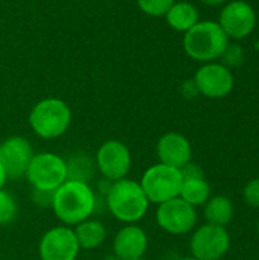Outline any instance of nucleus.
<instances>
[{
	"mask_svg": "<svg viewBox=\"0 0 259 260\" xmlns=\"http://www.w3.org/2000/svg\"><path fill=\"white\" fill-rule=\"evenodd\" d=\"M50 207L63 225L75 227L93 216L98 195L89 183L67 180L53 192Z\"/></svg>",
	"mask_w": 259,
	"mask_h": 260,
	"instance_id": "f257e3e1",
	"label": "nucleus"
},
{
	"mask_svg": "<svg viewBox=\"0 0 259 260\" xmlns=\"http://www.w3.org/2000/svg\"><path fill=\"white\" fill-rule=\"evenodd\" d=\"M104 203L108 212L124 224L139 222L150 207V201L139 181L128 177L110 184L104 195Z\"/></svg>",
	"mask_w": 259,
	"mask_h": 260,
	"instance_id": "f03ea898",
	"label": "nucleus"
},
{
	"mask_svg": "<svg viewBox=\"0 0 259 260\" xmlns=\"http://www.w3.org/2000/svg\"><path fill=\"white\" fill-rule=\"evenodd\" d=\"M229 44L227 35L217 21H198L183 37V49L191 59L198 62H212L221 58Z\"/></svg>",
	"mask_w": 259,
	"mask_h": 260,
	"instance_id": "7ed1b4c3",
	"label": "nucleus"
},
{
	"mask_svg": "<svg viewBox=\"0 0 259 260\" xmlns=\"http://www.w3.org/2000/svg\"><path fill=\"white\" fill-rule=\"evenodd\" d=\"M72 123L70 107L60 98H46L37 102L29 113L31 129L44 140H53L66 134Z\"/></svg>",
	"mask_w": 259,
	"mask_h": 260,
	"instance_id": "20e7f679",
	"label": "nucleus"
},
{
	"mask_svg": "<svg viewBox=\"0 0 259 260\" xmlns=\"http://www.w3.org/2000/svg\"><path fill=\"white\" fill-rule=\"evenodd\" d=\"M24 178L35 190L55 192L67 177L66 160L55 152H38L34 154Z\"/></svg>",
	"mask_w": 259,
	"mask_h": 260,
	"instance_id": "39448f33",
	"label": "nucleus"
},
{
	"mask_svg": "<svg viewBox=\"0 0 259 260\" xmlns=\"http://www.w3.org/2000/svg\"><path fill=\"white\" fill-rule=\"evenodd\" d=\"M182 181L183 177L180 169L156 163L142 174L139 184L145 192L150 204L153 203L159 206L179 197Z\"/></svg>",
	"mask_w": 259,
	"mask_h": 260,
	"instance_id": "423d86ee",
	"label": "nucleus"
},
{
	"mask_svg": "<svg viewBox=\"0 0 259 260\" xmlns=\"http://www.w3.org/2000/svg\"><path fill=\"white\" fill-rule=\"evenodd\" d=\"M231 248V235L226 227L203 224L195 227L189 241L191 256L197 260L223 259Z\"/></svg>",
	"mask_w": 259,
	"mask_h": 260,
	"instance_id": "0eeeda50",
	"label": "nucleus"
},
{
	"mask_svg": "<svg viewBox=\"0 0 259 260\" xmlns=\"http://www.w3.org/2000/svg\"><path fill=\"white\" fill-rule=\"evenodd\" d=\"M95 166L101 174L102 180L108 183L127 178L131 169V152L130 148L116 139L104 142L95 154Z\"/></svg>",
	"mask_w": 259,
	"mask_h": 260,
	"instance_id": "6e6552de",
	"label": "nucleus"
},
{
	"mask_svg": "<svg viewBox=\"0 0 259 260\" xmlns=\"http://www.w3.org/2000/svg\"><path fill=\"white\" fill-rule=\"evenodd\" d=\"M197 210L182 198H174L157 206L156 222L168 235L183 236L197 227Z\"/></svg>",
	"mask_w": 259,
	"mask_h": 260,
	"instance_id": "1a4fd4ad",
	"label": "nucleus"
},
{
	"mask_svg": "<svg viewBox=\"0 0 259 260\" xmlns=\"http://www.w3.org/2000/svg\"><path fill=\"white\" fill-rule=\"evenodd\" d=\"M217 23L229 40L238 41L253 32L256 26V12L246 0H231L223 6Z\"/></svg>",
	"mask_w": 259,
	"mask_h": 260,
	"instance_id": "9d476101",
	"label": "nucleus"
},
{
	"mask_svg": "<svg viewBox=\"0 0 259 260\" xmlns=\"http://www.w3.org/2000/svg\"><path fill=\"white\" fill-rule=\"evenodd\" d=\"M79 251L73 227L63 224L49 229L38 242V256L41 260H76Z\"/></svg>",
	"mask_w": 259,
	"mask_h": 260,
	"instance_id": "9b49d317",
	"label": "nucleus"
},
{
	"mask_svg": "<svg viewBox=\"0 0 259 260\" xmlns=\"http://www.w3.org/2000/svg\"><path fill=\"white\" fill-rule=\"evenodd\" d=\"M200 94L209 99H221L232 93L235 78L232 70L223 62H205L194 76Z\"/></svg>",
	"mask_w": 259,
	"mask_h": 260,
	"instance_id": "f8f14e48",
	"label": "nucleus"
},
{
	"mask_svg": "<svg viewBox=\"0 0 259 260\" xmlns=\"http://www.w3.org/2000/svg\"><path fill=\"white\" fill-rule=\"evenodd\" d=\"M32 157V145L21 136H11L0 143V163L8 180L24 178Z\"/></svg>",
	"mask_w": 259,
	"mask_h": 260,
	"instance_id": "ddd939ff",
	"label": "nucleus"
},
{
	"mask_svg": "<svg viewBox=\"0 0 259 260\" xmlns=\"http://www.w3.org/2000/svg\"><path fill=\"white\" fill-rule=\"evenodd\" d=\"M148 251V235L137 224H125L113 238V256L118 260H139Z\"/></svg>",
	"mask_w": 259,
	"mask_h": 260,
	"instance_id": "4468645a",
	"label": "nucleus"
},
{
	"mask_svg": "<svg viewBox=\"0 0 259 260\" xmlns=\"http://www.w3.org/2000/svg\"><path fill=\"white\" fill-rule=\"evenodd\" d=\"M159 163L182 169L192 161L191 142L180 133H165L156 145Z\"/></svg>",
	"mask_w": 259,
	"mask_h": 260,
	"instance_id": "2eb2a0df",
	"label": "nucleus"
},
{
	"mask_svg": "<svg viewBox=\"0 0 259 260\" xmlns=\"http://www.w3.org/2000/svg\"><path fill=\"white\" fill-rule=\"evenodd\" d=\"M180 172L183 181H182L179 198H182L185 203L191 204L195 209L205 206L212 195H211V186L206 181L202 168L191 161L185 168H182Z\"/></svg>",
	"mask_w": 259,
	"mask_h": 260,
	"instance_id": "dca6fc26",
	"label": "nucleus"
},
{
	"mask_svg": "<svg viewBox=\"0 0 259 260\" xmlns=\"http://www.w3.org/2000/svg\"><path fill=\"white\" fill-rule=\"evenodd\" d=\"M73 232L79 244V248L89 251L99 248L108 236L107 227L99 219H93V218H89L81 224L75 225Z\"/></svg>",
	"mask_w": 259,
	"mask_h": 260,
	"instance_id": "f3484780",
	"label": "nucleus"
},
{
	"mask_svg": "<svg viewBox=\"0 0 259 260\" xmlns=\"http://www.w3.org/2000/svg\"><path fill=\"white\" fill-rule=\"evenodd\" d=\"M203 215L208 224L227 227L235 215L234 203L226 195H214L203 206Z\"/></svg>",
	"mask_w": 259,
	"mask_h": 260,
	"instance_id": "a211bd4d",
	"label": "nucleus"
},
{
	"mask_svg": "<svg viewBox=\"0 0 259 260\" xmlns=\"http://www.w3.org/2000/svg\"><path fill=\"white\" fill-rule=\"evenodd\" d=\"M165 18L169 27L183 34L200 21L197 8L189 2H174L165 14Z\"/></svg>",
	"mask_w": 259,
	"mask_h": 260,
	"instance_id": "6ab92c4d",
	"label": "nucleus"
},
{
	"mask_svg": "<svg viewBox=\"0 0 259 260\" xmlns=\"http://www.w3.org/2000/svg\"><path fill=\"white\" fill-rule=\"evenodd\" d=\"M67 163V177L69 180H76V181H84L89 183V180L95 174V160L78 154L73 155L70 160H66Z\"/></svg>",
	"mask_w": 259,
	"mask_h": 260,
	"instance_id": "aec40b11",
	"label": "nucleus"
},
{
	"mask_svg": "<svg viewBox=\"0 0 259 260\" xmlns=\"http://www.w3.org/2000/svg\"><path fill=\"white\" fill-rule=\"evenodd\" d=\"M18 206L15 197L8 192L5 187L0 189V227H6L12 224L17 218Z\"/></svg>",
	"mask_w": 259,
	"mask_h": 260,
	"instance_id": "412c9836",
	"label": "nucleus"
},
{
	"mask_svg": "<svg viewBox=\"0 0 259 260\" xmlns=\"http://www.w3.org/2000/svg\"><path fill=\"white\" fill-rule=\"evenodd\" d=\"M142 12L151 17H165L176 0H136Z\"/></svg>",
	"mask_w": 259,
	"mask_h": 260,
	"instance_id": "4be33fe9",
	"label": "nucleus"
},
{
	"mask_svg": "<svg viewBox=\"0 0 259 260\" xmlns=\"http://www.w3.org/2000/svg\"><path fill=\"white\" fill-rule=\"evenodd\" d=\"M243 198L247 206L259 209V178L250 180L243 189Z\"/></svg>",
	"mask_w": 259,
	"mask_h": 260,
	"instance_id": "5701e85b",
	"label": "nucleus"
},
{
	"mask_svg": "<svg viewBox=\"0 0 259 260\" xmlns=\"http://www.w3.org/2000/svg\"><path fill=\"white\" fill-rule=\"evenodd\" d=\"M243 50L241 47L235 46V44H227L226 50L223 52L221 55V59H223V64L227 66L229 69L234 67V66H238L243 62Z\"/></svg>",
	"mask_w": 259,
	"mask_h": 260,
	"instance_id": "b1692460",
	"label": "nucleus"
},
{
	"mask_svg": "<svg viewBox=\"0 0 259 260\" xmlns=\"http://www.w3.org/2000/svg\"><path fill=\"white\" fill-rule=\"evenodd\" d=\"M52 197H53V192H44V190H35V189H32V200L38 206H43V207L50 206L52 204Z\"/></svg>",
	"mask_w": 259,
	"mask_h": 260,
	"instance_id": "393cba45",
	"label": "nucleus"
},
{
	"mask_svg": "<svg viewBox=\"0 0 259 260\" xmlns=\"http://www.w3.org/2000/svg\"><path fill=\"white\" fill-rule=\"evenodd\" d=\"M183 94H185L186 98H195L197 94H200L198 90H197V85H195L194 79L185 82V85H183Z\"/></svg>",
	"mask_w": 259,
	"mask_h": 260,
	"instance_id": "a878e982",
	"label": "nucleus"
},
{
	"mask_svg": "<svg viewBox=\"0 0 259 260\" xmlns=\"http://www.w3.org/2000/svg\"><path fill=\"white\" fill-rule=\"evenodd\" d=\"M6 181H8V177H6V172H5V169H3V166L0 163V189L5 187Z\"/></svg>",
	"mask_w": 259,
	"mask_h": 260,
	"instance_id": "bb28decb",
	"label": "nucleus"
},
{
	"mask_svg": "<svg viewBox=\"0 0 259 260\" xmlns=\"http://www.w3.org/2000/svg\"><path fill=\"white\" fill-rule=\"evenodd\" d=\"M203 3H206L208 6H220V5H226L227 0H203Z\"/></svg>",
	"mask_w": 259,
	"mask_h": 260,
	"instance_id": "cd10ccee",
	"label": "nucleus"
},
{
	"mask_svg": "<svg viewBox=\"0 0 259 260\" xmlns=\"http://www.w3.org/2000/svg\"><path fill=\"white\" fill-rule=\"evenodd\" d=\"M179 260H197L195 257H192V256H188V257H182V259Z\"/></svg>",
	"mask_w": 259,
	"mask_h": 260,
	"instance_id": "c85d7f7f",
	"label": "nucleus"
},
{
	"mask_svg": "<svg viewBox=\"0 0 259 260\" xmlns=\"http://www.w3.org/2000/svg\"><path fill=\"white\" fill-rule=\"evenodd\" d=\"M256 230H258V235H259V219H258V222H256Z\"/></svg>",
	"mask_w": 259,
	"mask_h": 260,
	"instance_id": "c756f323",
	"label": "nucleus"
},
{
	"mask_svg": "<svg viewBox=\"0 0 259 260\" xmlns=\"http://www.w3.org/2000/svg\"><path fill=\"white\" fill-rule=\"evenodd\" d=\"M139 260H145V259H139Z\"/></svg>",
	"mask_w": 259,
	"mask_h": 260,
	"instance_id": "7c9ffc66",
	"label": "nucleus"
}]
</instances>
